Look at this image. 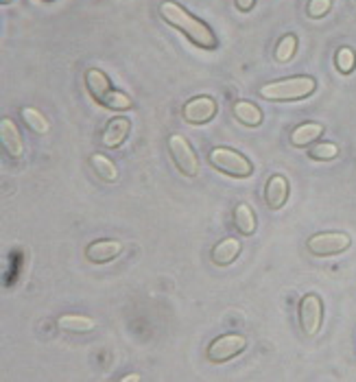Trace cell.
I'll return each mask as SVG.
<instances>
[{
	"mask_svg": "<svg viewBox=\"0 0 356 382\" xmlns=\"http://www.w3.org/2000/svg\"><path fill=\"white\" fill-rule=\"evenodd\" d=\"M160 15L166 25L182 31L197 48H204V51L219 48V37L214 35V31L204 22V20L195 18L190 11H186L182 5L173 3V0H164L160 5Z\"/></svg>",
	"mask_w": 356,
	"mask_h": 382,
	"instance_id": "1",
	"label": "cell"
},
{
	"mask_svg": "<svg viewBox=\"0 0 356 382\" xmlns=\"http://www.w3.org/2000/svg\"><path fill=\"white\" fill-rule=\"evenodd\" d=\"M84 79H86V88H88L90 96L96 100L98 105H103L107 110H129V107H133L131 98L125 92L114 90L110 77L103 70L90 68V70H86Z\"/></svg>",
	"mask_w": 356,
	"mask_h": 382,
	"instance_id": "2",
	"label": "cell"
},
{
	"mask_svg": "<svg viewBox=\"0 0 356 382\" xmlns=\"http://www.w3.org/2000/svg\"><path fill=\"white\" fill-rule=\"evenodd\" d=\"M315 90H317V81L308 74L300 77H289L280 79V81L265 84L258 94L267 100H302L308 98Z\"/></svg>",
	"mask_w": 356,
	"mask_h": 382,
	"instance_id": "3",
	"label": "cell"
},
{
	"mask_svg": "<svg viewBox=\"0 0 356 382\" xmlns=\"http://www.w3.org/2000/svg\"><path fill=\"white\" fill-rule=\"evenodd\" d=\"M210 159V164L216 169V171H221L230 177H236V179H245L253 173V164L249 162V159L239 153V151H234L230 147H216L210 151L208 155Z\"/></svg>",
	"mask_w": 356,
	"mask_h": 382,
	"instance_id": "4",
	"label": "cell"
},
{
	"mask_svg": "<svg viewBox=\"0 0 356 382\" xmlns=\"http://www.w3.org/2000/svg\"><path fill=\"white\" fill-rule=\"evenodd\" d=\"M169 153L173 157V162L182 175L186 177H197L199 175V157H197L192 145L180 133L169 136Z\"/></svg>",
	"mask_w": 356,
	"mask_h": 382,
	"instance_id": "5",
	"label": "cell"
},
{
	"mask_svg": "<svg viewBox=\"0 0 356 382\" xmlns=\"http://www.w3.org/2000/svg\"><path fill=\"white\" fill-rule=\"evenodd\" d=\"M247 348V338L239 332H230L216 336L208 345V360L210 363H228V360L236 358Z\"/></svg>",
	"mask_w": 356,
	"mask_h": 382,
	"instance_id": "6",
	"label": "cell"
},
{
	"mask_svg": "<svg viewBox=\"0 0 356 382\" xmlns=\"http://www.w3.org/2000/svg\"><path fill=\"white\" fill-rule=\"evenodd\" d=\"M352 238L345 232H322L308 238V251L317 258L337 256L350 249Z\"/></svg>",
	"mask_w": 356,
	"mask_h": 382,
	"instance_id": "7",
	"label": "cell"
},
{
	"mask_svg": "<svg viewBox=\"0 0 356 382\" xmlns=\"http://www.w3.org/2000/svg\"><path fill=\"white\" fill-rule=\"evenodd\" d=\"M300 326L304 330V334L315 336L319 332L322 324H324V301L317 293H308L302 297L300 301Z\"/></svg>",
	"mask_w": 356,
	"mask_h": 382,
	"instance_id": "8",
	"label": "cell"
},
{
	"mask_svg": "<svg viewBox=\"0 0 356 382\" xmlns=\"http://www.w3.org/2000/svg\"><path fill=\"white\" fill-rule=\"evenodd\" d=\"M216 100L210 96H195L182 107V118L188 125H206L216 116Z\"/></svg>",
	"mask_w": 356,
	"mask_h": 382,
	"instance_id": "9",
	"label": "cell"
},
{
	"mask_svg": "<svg viewBox=\"0 0 356 382\" xmlns=\"http://www.w3.org/2000/svg\"><path fill=\"white\" fill-rule=\"evenodd\" d=\"M0 140H3V147L7 151L9 157H22L25 155V140H22V133H20L18 125L9 116H5L0 120Z\"/></svg>",
	"mask_w": 356,
	"mask_h": 382,
	"instance_id": "10",
	"label": "cell"
},
{
	"mask_svg": "<svg viewBox=\"0 0 356 382\" xmlns=\"http://www.w3.org/2000/svg\"><path fill=\"white\" fill-rule=\"evenodd\" d=\"M129 131H131V120L125 116H116L107 123V127L101 136V143L107 149H118L127 140Z\"/></svg>",
	"mask_w": 356,
	"mask_h": 382,
	"instance_id": "11",
	"label": "cell"
},
{
	"mask_svg": "<svg viewBox=\"0 0 356 382\" xmlns=\"http://www.w3.org/2000/svg\"><path fill=\"white\" fill-rule=\"evenodd\" d=\"M121 251L123 243H118V240H94L86 249V258L94 265H105L116 256H121Z\"/></svg>",
	"mask_w": 356,
	"mask_h": 382,
	"instance_id": "12",
	"label": "cell"
},
{
	"mask_svg": "<svg viewBox=\"0 0 356 382\" xmlns=\"http://www.w3.org/2000/svg\"><path fill=\"white\" fill-rule=\"evenodd\" d=\"M241 249H243V243H241L239 238H223V240H219V243L212 247L210 260L216 267H228V265L234 263L236 258H239Z\"/></svg>",
	"mask_w": 356,
	"mask_h": 382,
	"instance_id": "13",
	"label": "cell"
},
{
	"mask_svg": "<svg viewBox=\"0 0 356 382\" xmlns=\"http://www.w3.org/2000/svg\"><path fill=\"white\" fill-rule=\"evenodd\" d=\"M265 201H267V206L271 210H282L284 208V204L289 201V182H286V177H282V175L269 177V182L265 186Z\"/></svg>",
	"mask_w": 356,
	"mask_h": 382,
	"instance_id": "14",
	"label": "cell"
},
{
	"mask_svg": "<svg viewBox=\"0 0 356 382\" xmlns=\"http://www.w3.org/2000/svg\"><path fill=\"white\" fill-rule=\"evenodd\" d=\"M324 133V125L322 123H302L291 131V145L293 147H308L315 140H319Z\"/></svg>",
	"mask_w": 356,
	"mask_h": 382,
	"instance_id": "15",
	"label": "cell"
},
{
	"mask_svg": "<svg viewBox=\"0 0 356 382\" xmlns=\"http://www.w3.org/2000/svg\"><path fill=\"white\" fill-rule=\"evenodd\" d=\"M232 114L247 127L263 125V110L258 105L249 103V100H236V103L232 105Z\"/></svg>",
	"mask_w": 356,
	"mask_h": 382,
	"instance_id": "16",
	"label": "cell"
},
{
	"mask_svg": "<svg viewBox=\"0 0 356 382\" xmlns=\"http://www.w3.org/2000/svg\"><path fill=\"white\" fill-rule=\"evenodd\" d=\"M234 225L243 236H251L256 232V214L247 204H239L234 208Z\"/></svg>",
	"mask_w": 356,
	"mask_h": 382,
	"instance_id": "17",
	"label": "cell"
},
{
	"mask_svg": "<svg viewBox=\"0 0 356 382\" xmlns=\"http://www.w3.org/2000/svg\"><path fill=\"white\" fill-rule=\"evenodd\" d=\"M90 164H92V169L96 171V175L101 177V179H105V182L114 184L116 179H118V169H116V164L112 162V159H110L107 155H103V153H94V155L90 157Z\"/></svg>",
	"mask_w": 356,
	"mask_h": 382,
	"instance_id": "18",
	"label": "cell"
},
{
	"mask_svg": "<svg viewBox=\"0 0 356 382\" xmlns=\"http://www.w3.org/2000/svg\"><path fill=\"white\" fill-rule=\"evenodd\" d=\"M57 326L66 332H90L94 328V319L86 315H64L57 319Z\"/></svg>",
	"mask_w": 356,
	"mask_h": 382,
	"instance_id": "19",
	"label": "cell"
},
{
	"mask_svg": "<svg viewBox=\"0 0 356 382\" xmlns=\"http://www.w3.org/2000/svg\"><path fill=\"white\" fill-rule=\"evenodd\" d=\"M20 116H22L25 125H27L31 131H35V133H39V136L48 133L51 125H48V120H46V116H44L42 112H37V110H33V107H22V110H20Z\"/></svg>",
	"mask_w": 356,
	"mask_h": 382,
	"instance_id": "20",
	"label": "cell"
},
{
	"mask_svg": "<svg viewBox=\"0 0 356 382\" xmlns=\"http://www.w3.org/2000/svg\"><path fill=\"white\" fill-rule=\"evenodd\" d=\"M295 51H298V37H295L293 33L284 35L278 42V46H275V59H278L280 64H286V62H291Z\"/></svg>",
	"mask_w": 356,
	"mask_h": 382,
	"instance_id": "21",
	"label": "cell"
},
{
	"mask_svg": "<svg viewBox=\"0 0 356 382\" xmlns=\"http://www.w3.org/2000/svg\"><path fill=\"white\" fill-rule=\"evenodd\" d=\"M334 64H337V68H339L341 74H350L354 70V66H356V55H354V51L348 48V46H341L337 51V55H334Z\"/></svg>",
	"mask_w": 356,
	"mask_h": 382,
	"instance_id": "22",
	"label": "cell"
},
{
	"mask_svg": "<svg viewBox=\"0 0 356 382\" xmlns=\"http://www.w3.org/2000/svg\"><path fill=\"white\" fill-rule=\"evenodd\" d=\"M339 153V147L337 145H332V143H317L310 151L308 155L312 159H317V162H328V159H334Z\"/></svg>",
	"mask_w": 356,
	"mask_h": 382,
	"instance_id": "23",
	"label": "cell"
},
{
	"mask_svg": "<svg viewBox=\"0 0 356 382\" xmlns=\"http://www.w3.org/2000/svg\"><path fill=\"white\" fill-rule=\"evenodd\" d=\"M332 9V0H308V7H306V13L310 18H324L328 11Z\"/></svg>",
	"mask_w": 356,
	"mask_h": 382,
	"instance_id": "24",
	"label": "cell"
},
{
	"mask_svg": "<svg viewBox=\"0 0 356 382\" xmlns=\"http://www.w3.org/2000/svg\"><path fill=\"white\" fill-rule=\"evenodd\" d=\"M256 7V0H236V9L239 11H251Z\"/></svg>",
	"mask_w": 356,
	"mask_h": 382,
	"instance_id": "25",
	"label": "cell"
},
{
	"mask_svg": "<svg viewBox=\"0 0 356 382\" xmlns=\"http://www.w3.org/2000/svg\"><path fill=\"white\" fill-rule=\"evenodd\" d=\"M123 380H125V382H131V380L136 382V380H140V376H138V374H129V376H125Z\"/></svg>",
	"mask_w": 356,
	"mask_h": 382,
	"instance_id": "26",
	"label": "cell"
},
{
	"mask_svg": "<svg viewBox=\"0 0 356 382\" xmlns=\"http://www.w3.org/2000/svg\"><path fill=\"white\" fill-rule=\"evenodd\" d=\"M9 3H13V0H0V5H9Z\"/></svg>",
	"mask_w": 356,
	"mask_h": 382,
	"instance_id": "27",
	"label": "cell"
},
{
	"mask_svg": "<svg viewBox=\"0 0 356 382\" xmlns=\"http://www.w3.org/2000/svg\"><path fill=\"white\" fill-rule=\"evenodd\" d=\"M44 3H51V0H44Z\"/></svg>",
	"mask_w": 356,
	"mask_h": 382,
	"instance_id": "28",
	"label": "cell"
}]
</instances>
